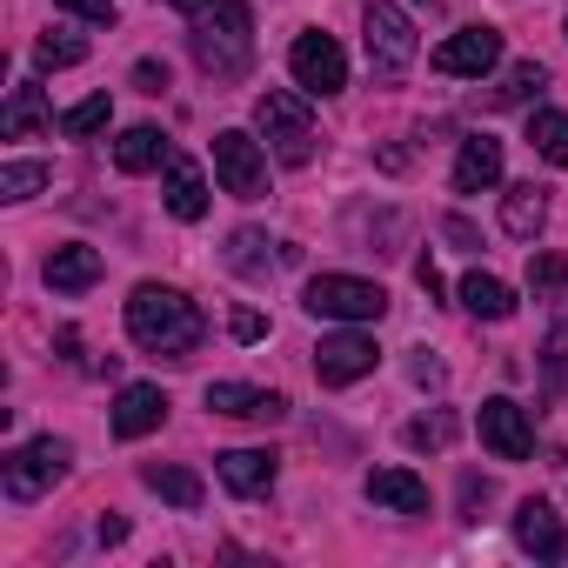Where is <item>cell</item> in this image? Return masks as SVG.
<instances>
[{
    "label": "cell",
    "mask_w": 568,
    "mask_h": 568,
    "mask_svg": "<svg viewBox=\"0 0 568 568\" xmlns=\"http://www.w3.org/2000/svg\"><path fill=\"white\" fill-rule=\"evenodd\" d=\"M128 335H134V348L181 362L201 348V308L181 288H168V281H141L128 295Z\"/></svg>",
    "instance_id": "cell-1"
},
{
    "label": "cell",
    "mask_w": 568,
    "mask_h": 568,
    "mask_svg": "<svg viewBox=\"0 0 568 568\" xmlns=\"http://www.w3.org/2000/svg\"><path fill=\"white\" fill-rule=\"evenodd\" d=\"M187 48H194V68L207 81H241L247 61H254V14L247 0H207L201 14H187Z\"/></svg>",
    "instance_id": "cell-2"
},
{
    "label": "cell",
    "mask_w": 568,
    "mask_h": 568,
    "mask_svg": "<svg viewBox=\"0 0 568 568\" xmlns=\"http://www.w3.org/2000/svg\"><path fill=\"white\" fill-rule=\"evenodd\" d=\"M362 41H368V68H375V81H382V88H402L408 68H415V54H422L415 21L395 8V0H368V8H362Z\"/></svg>",
    "instance_id": "cell-3"
},
{
    "label": "cell",
    "mask_w": 568,
    "mask_h": 568,
    "mask_svg": "<svg viewBox=\"0 0 568 568\" xmlns=\"http://www.w3.org/2000/svg\"><path fill=\"white\" fill-rule=\"evenodd\" d=\"M254 128L267 134V148H274L281 168H308V161H315V121H308V101H302V94L267 88V94L254 101Z\"/></svg>",
    "instance_id": "cell-4"
},
{
    "label": "cell",
    "mask_w": 568,
    "mask_h": 568,
    "mask_svg": "<svg viewBox=\"0 0 568 568\" xmlns=\"http://www.w3.org/2000/svg\"><path fill=\"white\" fill-rule=\"evenodd\" d=\"M302 308L315 322H382L388 315V295L375 288V281H362V274H315L308 295H302Z\"/></svg>",
    "instance_id": "cell-5"
},
{
    "label": "cell",
    "mask_w": 568,
    "mask_h": 568,
    "mask_svg": "<svg viewBox=\"0 0 568 568\" xmlns=\"http://www.w3.org/2000/svg\"><path fill=\"white\" fill-rule=\"evenodd\" d=\"M68 462H74V448H68L61 435L21 442V448L8 455V495H14V501H41V495L68 475Z\"/></svg>",
    "instance_id": "cell-6"
},
{
    "label": "cell",
    "mask_w": 568,
    "mask_h": 568,
    "mask_svg": "<svg viewBox=\"0 0 568 568\" xmlns=\"http://www.w3.org/2000/svg\"><path fill=\"white\" fill-rule=\"evenodd\" d=\"M214 181L234 201H261L267 194V154H261V141H247L241 128H221L214 134Z\"/></svg>",
    "instance_id": "cell-7"
},
{
    "label": "cell",
    "mask_w": 568,
    "mask_h": 568,
    "mask_svg": "<svg viewBox=\"0 0 568 568\" xmlns=\"http://www.w3.org/2000/svg\"><path fill=\"white\" fill-rule=\"evenodd\" d=\"M288 68H295V81L308 88V94H342L348 88V54L335 48V34H322V28H308V34H295V48H288Z\"/></svg>",
    "instance_id": "cell-8"
},
{
    "label": "cell",
    "mask_w": 568,
    "mask_h": 568,
    "mask_svg": "<svg viewBox=\"0 0 568 568\" xmlns=\"http://www.w3.org/2000/svg\"><path fill=\"white\" fill-rule=\"evenodd\" d=\"M375 362H382V348H375L362 328H342V335H322V348H315V382H322V388H348V382L375 375Z\"/></svg>",
    "instance_id": "cell-9"
},
{
    "label": "cell",
    "mask_w": 568,
    "mask_h": 568,
    "mask_svg": "<svg viewBox=\"0 0 568 568\" xmlns=\"http://www.w3.org/2000/svg\"><path fill=\"white\" fill-rule=\"evenodd\" d=\"M475 428H481V448H488V455H501V462H528V455H535V428H528V408H521V402H508V395L481 402Z\"/></svg>",
    "instance_id": "cell-10"
},
{
    "label": "cell",
    "mask_w": 568,
    "mask_h": 568,
    "mask_svg": "<svg viewBox=\"0 0 568 568\" xmlns=\"http://www.w3.org/2000/svg\"><path fill=\"white\" fill-rule=\"evenodd\" d=\"M428 61H435V74H448V81H481V74L501 61V34H495V28H462V34H448Z\"/></svg>",
    "instance_id": "cell-11"
},
{
    "label": "cell",
    "mask_w": 568,
    "mask_h": 568,
    "mask_svg": "<svg viewBox=\"0 0 568 568\" xmlns=\"http://www.w3.org/2000/svg\"><path fill=\"white\" fill-rule=\"evenodd\" d=\"M515 541H521L535 561H561V555H568V528H561V515H555L548 501H535V495L515 508Z\"/></svg>",
    "instance_id": "cell-12"
},
{
    "label": "cell",
    "mask_w": 568,
    "mask_h": 568,
    "mask_svg": "<svg viewBox=\"0 0 568 568\" xmlns=\"http://www.w3.org/2000/svg\"><path fill=\"white\" fill-rule=\"evenodd\" d=\"M161 422H168V395H161L154 382H128L121 402H114V435H121V442H141V435H154Z\"/></svg>",
    "instance_id": "cell-13"
},
{
    "label": "cell",
    "mask_w": 568,
    "mask_h": 568,
    "mask_svg": "<svg viewBox=\"0 0 568 568\" xmlns=\"http://www.w3.org/2000/svg\"><path fill=\"white\" fill-rule=\"evenodd\" d=\"M207 408L214 415H234V422H281V415H288V402H281L274 388H247V382H214L207 388Z\"/></svg>",
    "instance_id": "cell-14"
},
{
    "label": "cell",
    "mask_w": 568,
    "mask_h": 568,
    "mask_svg": "<svg viewBox=\"0 0 568 568\" xmlns=\"http://www.w3.org/2000/svg\"><path fill=\"white\" fill-rule=\"evenodd\" d=\"M48 288L54 295H88L94 281H101V247H88V241H68V247H54L48 254Z\"/></svg>",
    "instance_id": "cell-15"
},
{
    "label": "cell",
    "mask_w": 568,
    "mask_h": 568,
    "mask_svg": "<svg viewBox=\"0 0 568 568\" xmlns=\"http://www.w3.org/2000/svg\"><path fill=\"white\" fill-rule=\"evenodd\" d=\"M495 181H501V141L468 134L462 154H455V194H488Z\"/></svg>",
    "instance_id": "cell-16"
},
{
    "label": "cell",
    "mask_w": 568,
    "mask_h": 568,
    "mask_svg": "<svg viewBox=\"0 0 568 568\" xmlns=\"http://www.w3.org/2000/svg\"><path fill=\"white\" fill-rule=\"evenodd\" d=\"M214 468H221L227 495H267L274 488V455L267 448H227V455H214Z\"/></svg>",
    "instance_id": "cell-17"
},
{
    "label": "cell",
    "mask_w": 568,
    "mask_h": 568,
    "mask_svg": "<svg viewBox=\"0 0 568 568\" xmlns=\"http://www.w3.org/2000/svg\"><path fill=\"white\" fill-rule=\"evenodd\" d=\"M368 501L395 508V515H428V481L408 475V468H375L368 475Z\"/></svg>",
    "instance_id": "cell-18"
},
{
    "label": "cell",
    "mask_w": 568,
    "mask_h": 568,
    "mask_svg": "<svg viewBox=\"0 0 568 568\" xmlns=\"http://www.w3.org/2000/svg\"><path fill=\"white\" fill-rule=\"evenodd\" d=\"M168 214L174 221H201L207 214V181H201V168L187 161V154H168Z\"/></svg>",
    "instance_id": "cell-19"
},
{
    "label": "cell",
    "mask_w": 568,
    "mask_h": 568,
    "mask_svg": "<svg viewBox=\"0 0 568 568\" xmlns=\"http://www.w3.org/2000/svg\"><path fill=\"white\" fill-rule=\"evenodd\" d=\"M541 221H548V187L521 181V187H508V194H501V227H508L515 241H535V234H541Z\"/></svg>",
    "instance_id": "cell-20"
},
{
    "label": "cell",
    "mask_w": 568,
    "mask_h": 568,
    "mask_svg": "<svg viewBox=\"0 0 568 568\" xmlns=\"http://www.w3.org/2000/svg\"><path fill=\"white\" fill-rule=\"evenodd\" d=\"M462 308L475 315V322H508L515 315V288H508V281H495V274H468L462 281Z\"/></svg>",
    "instance_id": "cell-21"
},
{
    "label": "cell",
    "mask_w": 568,
    "mask_h": 568,
    "mask_svg": "<svg viewBox=\"0 0 568 568\" xmlns=\"http://www.w3.org/2000/svg\"><path fill=\"white\" fill-rule=\"evenodd\" d=\"M168 161V134L161 128H128L121 141H114V168L121 174H148V168H161Z\"/></svg>",
    "instance_id": "cell-22"
},
{
    "label": "cell",
    "mask_w": 568,
    "mask_h": 568,
    "mask_svg": "<svg viewBox=\"0 0 568 568\" xmlns=\"http://www.w3.org/2000/svg\"><path fill=\"white\" fill-rule=\"evenodd\" d=\"M141 481H148L161 501H174V508H201V475H194V468H174V462H148V468H141Z\"/></svg>",
    "instance_id": "cell-23"
},
{
    "label": "cell",
    "mask_w": 568,
    "mask_h": 568,
    "mask_svg": "<svg viewBox=\"0 0 568 568\" xmlns=\"http://www.w3.org/2000/svg\"><path fill=\"white\" fill-rule=\"evenodd\" d=\"M41 128H48V101H41L34 81H21L14 101H8V114H0V134H8V141H28V134H41Z\"/></svg>",
    "instance_id": "cell-24"
},
{
    "label": "cell",
    "mask_w": 568,
    "mask_h": 568,
    "mask_svg": "<svg viewBox=\"0 0 568 568\" xmlns=\"http://www.w3.org/2000/svg\"><path fill=\"white\" fill-rule=\"evenodd\" d=\"M528 141H535V154H541V161L568 168V114H555V108H535V114H528Z\"/></svg>",
    "instance_id": "cell-25"
},
{
    "label": "cell",
    "mask_w": 568,
    "mask_h": 568,
    "mask_svg": "<svg viewBox=\"0 0 568 568\" xmlns=\"http://www.w3.org/2000/svg\"><path fill=\"white\" fill-rule=\"evenodd\" d=\"M541 81H548V74H541L535 61H521V68H508V74L488 88V108H521V101H535V94H541Z\"/></svg>",
    "instance_id": "cell-26"
},
{
    "label": "cell",
    "mask_w": 568,
    "mask_h": 568,
    "mask_svg": "<svg viewBox=\"0 0 568 568\" xmlns=\"http://www.w3.org/2000/svg\"><path fill=\"white\" fill-rule=\"evenodd\" d=\"M74 61H88V41L81 34H68V28H48L41 41H34V68H74Z\"/></svg>",
    "instance_id": "cell-27"
},
{
    "label": "cell",
    "mask_w": 568,
    "mask_h": 568,
    "mask_svg": "<svg viewBox=\"0 0 568 568\" xmlns=\"http://www.w3.org/2000/svg\"><path fill=\"white\" fill-rule=\"evenodd\" d=\"M528 288H535V302L568 308V302H561V288H568V261H561V254H535V261H528Z\"/></svg>",
    "instance_id": "cell-28"
},
{
    "label": "cell",
    "mask_w": 568,
    "mask_h": 568,
    "mask_svg": "<svg viewBox=\"0 0 568 568\" xmlns=\"http://www.w3.org/2000/svg\"><path fill=\"white\" fill-rule=\"evenodd\" d=\"M261 247H267V241H261L254 227H241V234L227 241V267H234L241 281H267V254H261Z\"/></svg>",
    "instance_id": "cell-29"
},
{
    "label": "cell",
    "mask_w": 568,
    "mask_h": 568,
    "mask_svg": "<svg viewBox=\"0 0 568 568\" xmlns=\"http://www.w3.org/2000/svg\"><path fill=\"white\" fill-rule=\"evenodd\" d=\"M41 187H48L41 161H8V168H0V201H34Z\"/></svg>",
    "instance_id": "cell-30"
},
{
    "label": "cell",
    "mask_w": 568,
    "mask_h": 568,
    "mask_svg": "<svg viewBox=\"0 0 568 568\" xmlns=\"http://www.w3.org/2000/svg\"><path fill=\"white\" fill-rule=\"evenodd\" d=\"M108 114H114V108H108V94H88L81 108H68V114H61V134L88 141V134H101V128H108Z\"/></svg>",
    "instance_id": "cell-31"
},
{
    "label": "cell",
    "mask_w": 568,
    "mask_h": 568,
    "mask_svg": "<svg viewBox=\"0 0 568 568\" xmlns=\"http://www.w3.org/2000/svg\"><path fill=\"white\" fill-rule=\"evenodd\" d=\"M455 442V415H422L408 422V448H448Z\"/></svg>",
    "instance_id": "cell-32"
},
{
    "label": "cell",
    "mask_w": 568,
    "mask_h": 568,
    "mask_svg": "<svg viewBox=\"0 0 568 568\" xmlns=\"http://www.w3.org/2000/svg\"><path fill=\"white\" fill-rule=\"evenodd\" d=\"M548 395H568V335L548 342Z\"/></svg>",
    "instance_id": "cell-33"
},
{
    "label": "cell",
    "mask_w": 568,
    "mask_h": 568,
    "mask_svg": "<svg viewBox=\"0 0 568 568\" xmlns=\"http://www.w3.org/2000/svg\"><path fill=\"white\" fill-rule=\"evenodd\" d=\"M54 8L81 14V21H94V28H108V21H114V0H54Z\"/></svg>",
    "instance_id": "cell-34"
},
{
    "label": "cell",
    "mask_w": 568,
    "mask_h": 568,
    "mask_svg": "<svg viewBox=\"0 0 568 568\" xmlns=\"http://www.w3.org/2000/svg\"><path fill=\"white\" fill-rule=\"evenodd\" d=\"M134 88H141V94H168V68H161V61H141V68H134Z\"/></svg>",
    "instance_id": "cell-35"
},
{
    "label": "cell",
    "mask_w": 568,
    "mask_h": 568,
    "mask_svg": "<svg viewBox=\"0 0 568 568\" xmlns=\"http://www.w3.org/2000/svg\"><path fill=\"white\" fill-rule=\"evenodd\" d=\"M227 328H234V342H261V335H267V322H261L254 308H234V322H227Z\"/></svg>",
    "instance_id": "cell-36"
},
{
    "label": "cell",
    "mask_w": 568,
    "mask_h": 568,
    "mask_svg": "<svg viewBox=\"0 0 568 568\" xmlns=\"http://www.w3.org/2000/svg\"><path fill=\"white\" fill-rule=\"evenodd\" d=\"M422 388H442V362H428V355H415V368H408Z\"/></svg>",
    "instance_id": "cell-37"
},
{
    "label": "cell",
    "mask_w": 568,
    "mask_h": 568,
    "mask_svg": "<svg viewBox=\"0 0 568 568\" xmlns=\"http://www.w3.org/2000/svg\"><path fill=\"white\" fill-rule=\"evenodd\" d=\"M94 535H101V541H128V521H121V515H101V528H94Z\"/></svg>",
    "instance_id": "cell-38"
},
{
    "label": "cell",
    "mask_w": 568,
    "mask_h": 568,
    "mask_svg": "<svg viewBox=\"0 0 568 568\" xmlns=\"http://www.w3.org/2000/svg\"><path fill=\"white\" fill-rule=\"evenodd\" d=\"M415 281H422V288H428V302L442 295V274H435V261H422V267H415Z\"/></svg>",
    "instance_id": "cell-39"
},
{
    "label": "cell",
    "mask_w": 568,
    "mask_h": 568,
    "mask_svg": "<svg viewBox=\"0 0 568 568\" xmlns=\"http://www.w3.org/2000/svg\"><path fill=\"white\" fill-rule=\"evenodd\" d=\"M174 8H181V14H201V8H207V0H174Z\"/></svg>",
    "instance_id": "cell-40"
}]
</instances>
